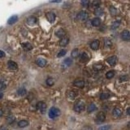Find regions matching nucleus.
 <instances>
[{
  "mask_svg": "<svg viewBox=\"0 0 130 130\" xmlns=\"http://www.w3.org/2000/svg\"><path fill=\"white\" fill-rule=\"evenodd\" d=\"M48 115L51 119H55L59 116V115H60V111H59V109L56 108V107H51L50 111H49Z\"/></svg>",
  "mask_w": 130,
  "mask_h": 130,
  "instance_id": "nucleus-1",
  "label": "nucleus"
},
{
  "mask_svg": "<svg viewBox=\"0 0 130 130\" xmlns=\"http://www.w3.org/2000/svg\"><path fill=\"white\" fill-rule=\"evenodd\" d=\"M85 102L81 100L77 101L74 105V110L77 112H81L85 110Z\"/></svg>",
  "mask_w": 130,
  "mask_h": 130,
  "instance_id": "nucleus-2",
  "label": "nucleus"
},
{
  "mask_svg": "<svg viewBox=\"0 0 130 130\" xmlns=\"http://www.w3.org/2000/svg\"><path fill=\"white\" fill-rule=\"evenodd\" d=\"M89 18V13L87 11H80V12H78L77 16V19L80 21H85L87 20Z\"/></svg>",
  "mask_w": 130,
  "mask_h": 130,
  "instance_id": "nucleus-3",
  "label": "nucleus"
},
{
  "mask_svg": "<svg viewBox=\"0 0 130 130\" xmlns=\"http://www.w3.org/2000/svg\"><path fill=\"white\" fill-rule=\"evenodd\" d=\"M105 119H106V114L103 111H100L97 114L95 119L96 123H102L105 121Z\"/></svg>",
  "mask_w": 130,
  "mask_h": 130,
  "instance_id": "nucleus-4",
  "label": "nucleus"
},
{
  "mask_svg": "<svg viewBox=\"0 0 130 130\" xmlns=\"http://www.w3.org/2000/svg\"><path fill=\"white\" fill-rule=\"evenodd\" d=\"M37 109H38V111H40L41 112L44 113L46 109V104L44 102H38V103H37Z\"/></svg>",
  "mask_w": 130,
  "mask_h": 130,
  "instance_id": "nucleus-5",
  "label": "nucleus"
},
{
  "mask_svg": "<svg viewBox=\"0 0 130 130\" xmlns=\"http://www.w3.org/2000/svg\"><path fill=\"white\" fill-rule=\"evenodd\" d=\"M46 19L48 20L50 23H54L55 20V14L52 11H50V12H47L46 14Z\"/></svg>",
  "mask_w": 130,
  "mask_h": 130,
  "instance_id": "nucleus-6",
  "label": "nucleus"
},
{
  "mask_svg": "<svg viewBox=\"0 0 130 130\" xmlns=\"http://www.w3.org/2000/svg\"><path fill=\"white\" fill-rule=\"evenodd\" d=\"M121 38L124 41H129L130 40V32L129 30H124L121 33Z\"/></svg>",
  "mask_w": 130,
  "mask_h": 130,
  "instance_id": "nucleus-7",
  "label": "nucleus"
},
{
  "mask_svg": "<svg viewBox=\"0 0 130 130\" xmlns=\"http://www.w3.org/2000/svg\"><path fill=\"white\" fill-rule=\"evenodd\" d=\"M37 22H38V19H37L35 16H29V17L27 19V24L30 26H33L34 25V24H36Z\"/></svg>",
  "mask_w": 130,
  "mask_h": 130,
  "instance_id": "nucleus-8",
  "label": "nucleus"
},
{
  "mask_svg": "<svg viewBox=\"0 0 130 130\" xmlns=\"http://www.w3.org/2000/svg\"><path fill=\"white\" fill-rule=\"evenodd\" d=\"M117 57L116 56H115V55H113V56H111V57H109L108 59H107V62L109 63L111 66H115V64H116V63H117Z\"/></svg>",
  "mask_w": 130,
  "mask_h": 130,
  "instance_id": "nucleus-9",
  "label": "nucleus"
},
{
  "mask_svg": "<svg viewBox=\"0 0 130 130\" xmlns=\"http://www.w3.org/2000/svg\"><path fill=\"white\" fill-rule=\"evenodd\" d=\"M99 46H100V42L98 40H94L90 43V48H91L93 51H97L99 48Z\"/></svg>",
  "mask_w": 130,
  "mask_h": 130,
  "instance_id": "nucleus-10",
  "label": "nucleus"
},
{
  "mask_svg": "<svg viewBox=\"0 0 130 130\" xmlns=\"http://www.w3.org/2000/svg\"><path fill=\"white\" fill-rule=\"evenodd\" d=\"M36 63H37V65H38L40 68H44L45 66L46 65V60L44 59H42V58H38V59H37V60H36Z\"/></svg>",
  "mask_w": 130,
  "mask_h": 130,
  "instance_id": "nucleus-11",
  "label": "nucleus"
},
{
  "mask_svg": "<svg viewBox=\"0 0 130 130\" xmlns=\"http://www.w3.org/2000/svg\"><path fill=\"white\" fill-rule=\"evenodd\" d=\"M112 115H113V116L115 117V118L119 117V116H121V115H122V111H121L119 107H115V108H114V110H113Z\"/></svg>",
  "mask_w": 130,
  "mask_h": 130,
  "instance_id": "nucleus-12",
  "label": "nucleus"
},
{
  "mask_svg": "<svg viewBox=\"0 0 130 130\" xmlns=\"http://www.w3.org/2000/svg\"><path fill=\"white\" fill-rule=\"evenodd\" d=\"M73 85L75 86H77V87H78V88H83L84 86H85V81L83 80H76L75 81L73 82Z\"/></svg>",
  "mask_w": 130,
  "mask_h": 130,
  "instance_id": "nucleus-13",
  "label": "nucleus"
},
{
  "mask_svg": "<svg viewBox=\"0 0 130 130\" xmlns=\"http://www.w3.org/2000/svg\"><path fill=\"white\" fill-rule=\"evenodd\" d=\"M7 65H8V68H9L11 70H16L18 68V65L16 62L14 61H11V60H9L7 63Z\"/></svg>",
  "mask_w": 130,
  "mask_h": 130,
  "instance_id": "nucleus-14",
  "label": "nucleus"
},
{
  "mask_svg": "<svg viewBox=\"0 0 130 130\" xmlns=\"http://www.w3.org/2000/svg\"><path fill=\"white\" fill-rule=\"evenodd\" d=\"M72 64H73V59H72L71 58H67V59H65L63 61V66L64 68L70 67Z\"/></svg>",
  "mask_w": 130,
  "mask_h": 130,
  "instance_id": "nucleus-15",
  "label": "nucleus"
},
{
  "mask_svg": "<svg viewBox=\"0 0 130 130\" xmlns=\"http://www.w3.org/2000/svg\"><path fill=\"white\" fill-rule=\"evenodd\" d=\"M104 46L106 48H111L113 46V42L110 38H105L104 39Z\"/></svg>",
  "mask_w": 130,
  "mask_h": 130,
  "instance_id": "nucleus-16",
  "label": "nucleus"
},
{
  "mask_svg": "<svg viewBox=\"0 0 130 130\" xmlns=\"http://www.w3.org/2000/svg\"><path fill=\"white\" fill-rule=\"evenodd\" d=\"M55 34H56V36L58 37V38H63L65 36V31L63 29H62V28H60V29L57 30L56 33H55Z\"/></svg>",
  "mask_w": 130,
  "mask_h": 130,
  "instance_id": "nucleus-17",
  "label": "nucleus"
},
{
  "mask_svg": "<svg viewBox=\"0 0 130 130\" xmlns=\"http://www.w3.org/2000/svg\"><path fill=\"white\" fill-rule=\"evenodd\" d=\"M91 24L94 27H98L101 24V20L100 18H94V19H93V20L91 21Z\"/></svg>",
  "mask_w": 130,
  "mask_h": 130,
  "instance_id": "nucleus-18",
  "label": "nucleus"
},
{
  "mask_svg": "<svg viewBox=\"0 0 130 130\" xmlns=\"http://www.w3.org/2000/svg\"><path fill=\"white\" fill-rule=\"evenodd\" d=\"M96 110H97V107H96V105L94 104V103H90V104L88 106V107H87L88 113L94 112V111H96Z\"/></svg>",
  "mask_w": 130,
  "mask_h": 130,
  "instance_id": "nucleus-19",
  "label": "nucleus"
},
{
  "mask_svg": "<svg viewBox=\"0 0 130 130\" xmlns=\"http://www.w3.org/2000/svg\"><path fill=\"white\" fill-rule=\"evenodd\" d=\"M22 47L24 51H30L33 49V46L28 42H24L22 43Z\"/></svg>",
  "mask_w": 130,
  "mask_h": 130,
  "instance_id": "nucleus-20",
  "label": "nucleus"
},
{
  "mask_svg": "<svg viewBox=\"0 0 130 130\" xmlns=\"http://www.w3.org/2000/svg\"><path fill=\"white\" fill-rule=\"evenodd\" d=\"M17 20H18V16H12L11 17H10L9 18V20H7V23L8 24H15L16 21H17Z\"/></svg>",
  "mask_w": 130,
  "mask_h": 130,
  "instance_id": "nucleus-21",
  "label": "nucleus"
},
{
  "mask_svg": "<svg viewBox=\"0 0 130 130\" xmlns=\"http://www.w3.org/2000/svg\"><path fill=\"white\" fill-rule=\"evenodd\" d=\"M68 42H69L68 38H62L60 40V42H59V45H60L61 46H66L68 44Z\"/></svg>",
  "mask_w": 130,
  "mask_h": 130,
  "instance_id": "nucleus-22",
  "label": "nucleus"
},
{
  "mask_svg": "<svg viewBox=\"0 0 130 130\" xmlns=\"http://www.w3.org/2000/svg\"><path fill=\"white\" fill-rule=\"evenodd\" d=\"M109 11H110L111 15L113 16H117L119 14V11L114 7H111L110 8H109Z\"/></svg>",
  "mask_w": 130,
  "mask_h": 130,
  "instance_id": "nucleus-23",
  "label": "nucleus"
},
{
  "mask_svg": "<svg viewBox=\"0 0 130 130\" xmlns=\"http://www.w3.org/2000/svg\"><path fill=\"white\" fill-rule=\"evenodd\" d=\"M94 14H95L97 16H101L102 15H103V9H102V7H98V8H96L95 11H94Z\"/></svg>",
  "mask_w": 130,
  "mask_h": 130,
  "instance_id": "nucleus-24",
  "label": "nucleus"
},
{
  "mask_svg": "<svg viewBox=\"0 0 130 130\" xmlns=\"http://www.w3.org/2000/svg\"><path fill=\"white\" fill-rule=\"evenodd\" d=\"M80 60L81 62H87L89 60V55L86 52H83L80 55Z\"/></svg>",
  "mask_w": 130,
  "mask_h": 130,
  "instance_id": "nucleus-25",
  "label": "nucleus"
},
{
  "mask_svg": "<svg viewBox=\"0 0 130 130\" xmlns=\"http://www.w3.org/2000/svg\"><path fill=\"white\" fill-rule=\"evenodd\" d=\"M90 7H93V8H98V6L100 5V1H98V0H94L93 2L90 3Z\"/></svg>",
  "mask_w": 130,
  "mask_h": 130,
  "instance_id": "nucleus-26",
  "label": "nucleus"
},
{
  "mask_svg": "<svg viewBox=\"0 0 130 130\" xmlns=\"http://www.w3.org/2000/svg\"><path fill=\"white\" fill-rule=\"evenodd\" d=\"M28 122L27 120H24V119H22V120H20L19 123H18V126L20 128H24L26 126H28Z\"/></svg>",
  "mask_w": 130,
  "mask_h": 130,
  "instance_id": "nucleus-27",
  "label": "nucleus"
},
{
  "mask_svg": "<svg viewBox=\"0 0 130 130\" xmlns=\"http://www.w3.org/2000/svg\"><path fill=\"white\" fill-rule=\"evenodd\" d=\"M71 55L73 59H77V58L79 56V50L77 48L73 50V51H72V53H71Z\"/></svg>",
  "mask_w": 130,
  "mask_h": 130,
  "instance_id": "nucleus-28",
  "label": "nucleus"
},
{
  "mask_svg": "<svg viewBox=\"0 0 130 130\" xmlns=\"http://www.w3.org/2000/svg\"><path fill=\"white\" fill-rule=\"evenodd\" d=\"M119 25H120V22H119V21H115V22H113V23L111 24V28L112 30H115V29H116V28H118Z\"/></svg>",
  "mask_w": 130,
  "mask_h": 130,
  "instance_id": "nucleus-29",
  "label": "nucleus"
},
{
  "mask_svg": "<svg viewBox=\"0 0 130 130\" xmlns=\"http://www.w3.org/2000/svg\"><path fill=\"white\" fill-rule=\"evenodd\" d=\"M77 94L75 91H73V90H72V91H70L68 93V98H69V99H71V100L75 99V98L77 97Z\"/></svg>",
  "mask_w": 130,
  "mask_h": 130,
  "instance_id": "nucleus-30",
  "label": "nucleus"
},
{
  "mask_svg": "<svg viewBox=\"0 0 130 130\" xmlns=\"http://www.w3.org/2000/svg\"><path fill=\"white\" fill-rule=\"evenodd\" d=\"M27 93V90L24 88H20L17 91V94H19L20 96H24Z\"/></svg>",
  "mask_w": 130,
  "mask_h": 130,
  "instance_id": "nucleus-31",
  "label": "nucleus"
},
{
  "mask_svg": "<svg viewBox=\"0 0 130 130\" xmlns=\"http://www.w3.org/2000/svg\"><path fill=\"white\" fill-rule=\"evenodd\" d=\"M114 76H115V72L112 71V70L107 72V74H106V77H107V79H111L112 77H114Z\"/></svg>",
  "mask_w": 130,
  "mask_h": 130,
  "instance_id": "nucleus-32",
  "label": "nucleus"
},
{
  "mask_svg": "<svg viewBox=\"0 0 130 130\" xmlns=\"http://www.w3.org/2000/svg\"><path fill=\"white\" fill-rule=\"evenodd\" d=\"M100 98L102 100H106L107 98H110V94H109L108 93H102L100 95Z\"/></svg>",
  "mask_w": 130,
  "mask_h": 130,
  "instance_id": "nucleus-33",
  "label": "nucleus"
},
{
  "mask_svg": "<svg viewBox=\"0 0 130 130\" xmlns=\"http://www.w3.org/2000/svg\"><path fill=\"white\" fill-rule=\"evenodd\" d=\"M94 68L97 70V71H100V70L103 68V66L101 64V63H96V64H94Z\"/></svg>",
  "mask_w": 130,
  "mask_h": 130,
  "instance_id": "nucleus-34",
  "label": "nucleus"
},
{
  "mask_svg": "<svg viewBox=\"0 0 130 130\" xmlns=\"http://www.w3.org/2000/svg\"><path fill=\"white\" fill-rule=\"evenodd\" d=\"M46 85H48L49 86H52L54 83H55V80L52 78H48V79L46 80Z\"/></svg>",
  "mask_w": 130,
  "mask_h": 130,
  "instance_id": "nucleus-35",
  "label": "nucleus"
},
{
  "mask_svg": "<svg viewBox=\"0 0 130 130\" xmlns=\"http://www.w3.org/2000/svg\"><path fill=\"white\" fill-rule=\"evenodd\" d=\"M15 119H16V118L13 116V115H10V116H8L7 118V121L9 124H11V123H13L14 121H15Z\"/></svg>",
  "mask_w": 130,
  "mask_h": 130,
  "instance_id": "nucleus-36",
  "label": "nucleus"
},
{
  "mask_svg": "<svg viewBox=\"0 0 130 130\" xmlns=\"http://www.w3.org/2000/svg\"><path fill=\"white\" fill-rule=\"evenodd\" d=\"M81 5L83 6V7H88L89 5H90V2L89 1V0H83V1H81Z\"/></svg>",
  "mask_w": 130,
  "mask_h": 130,
  "instance_id": "nucleus-37",
  "label": "nucleus"
},
{
  "mask_svg": "<svg viewBox=\"0 0 130 130\" xmlns=\"http://www.w3.org/2000/svg\"><path fill=\"white\" fill-rule=\"evenodd\" d=\"M66 52H67V51H66L65 50H61L59 53H58L57 56H58V57H63V56H64V55H66Z\"/></svg>",
  "mask_w": 130,
  "mask_h": 130,
  "instance_id": "nucleus-38",
  "label": "nucleus"
},
{
  "mask_svg": "<svg viewBox=\"0 0 130 130\" xmlns=\"http://www.w3.org/2000/svg\"><path fill=\"white\" fill-rule=\"evenodd\" d=\"M111 126L110 125H103V126L100 127L98 130H110L111 129Z\"/></svg>",
  "mask_w": 130,
  "mask_h": 130,
  "instance_id": "nucleus-39",
  "label": "nucleus"
},
{
  "mask_svg": "<svg viewBox=\"0 0 130 130\" xmlns=\"http://www.w3.org/2000/svg\"><path fill=\"white\" fill-rule=\"evenodd\" d=\"M6 89V85L3 83V82L0 81V91L3 90H5Z\"/></svg>",
  "mask_w": 130,
  "mask_h": 130,
  "instance_id": "nucleus-40",
  "label": "nucleus"
},
{
  "mask_svg": "<svg viewBox=\"0 0 130 130\" xmlns=\"http://www.w3.org/2000/svg\"><path fill=\"white\" fill-rule=\"evenodd\" d=\"M119 80H120V81H124V80H128V76H122Z\"/></svg>",
  "mask_w": 130,
  "mask_h": 130,
  "instance_id": "nucleus-41",
  "label": "nucleus"
},
{
  "mask_svg": "<svg viewBox=\"0 0 130 130\" xmlns=\"http://www.w3.org/2000/svg\"><path fill=\"white\" fill-rule=\"evenodd\" d=\"M5 56V53L3 51H0V58H3Z\"/></svg>",
  "mask_w": 130,
  "mask_h": 130,
  "instance_id": "nucleus-42",
  "label": "nucleus"
},
{
  "mask_svg": "<svg viewBox=\"0 0 130 130\" xmlns=\"http://www.w3.org/2000/svg\"><path fill=\"white\" fill-rule=\"evenodd\" d=\"M0 130H7V128H6L5 126H2L0 128Z\"/></svg>",
  "mask_w": 130,
  "mask_h": 130,
  "instance_id": "nucleus-43",
  "label": "nucleus"
},
{
  "mask_svg": "<svg viewBox=\"0 0 130 130\" xmlns=\"http://www.w3.org/2000/svg\"><path fill=\"white\" fill-rule=\"evenodd\" d=\"M3 110H2V109H0V116H2V115H3Z\"/></svg>",
  "mask_w": 130,
  "mask_h": 130,
  "instance_id": "nucleus-44",
  "label": "nucleus"
},
{
  "mask_svg": "<svg viewBox=\"0 0 130 130\" xmlns=\"http://www.w3.org/2000/svg\"><path fill=\"white\" fill-rule=\"evenodd\" d=\"M127 113L130 115V107H129V108L127 109Z\"/></svg>",
  "mask_w": 130,
  "mask_h": 130,
  "instance_id": "nucleus-45",
  "label": "nucleus"
},
{
  "mask_svg": "<svg viewBox=\"0 0 130 130\" xmlns=\"http://www.w3.org/2000/svg\"><path fill=\"white\" fill-rule=\"evenodd\" d=\"M3 93L0 92V99H1V98H3Z\"/></svg>",
  "mask_w": 130,
  "mask_h": 130,
  "instance_id": "nucleus-46",
  "label": "nucleus"
},
{
  "mask_svg": "<svg viewBox=\"0 0 130 130\" xmlns=\"http://www.w3.org/2000/svg\"><path fill=\"white\" fill-rule=\"evenodd\" d=\"M51 3H60V1H51Z\"/></svg>",
  "mask_w": 130,
  "mask_h": 130,
  "instance_id": "nucleus-47",
  "label": "nucleus"
}]
</instances>
